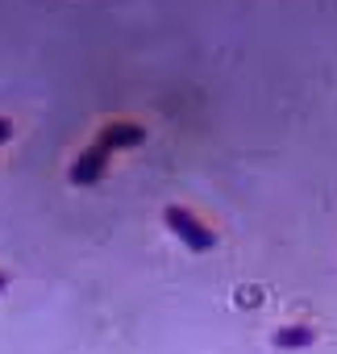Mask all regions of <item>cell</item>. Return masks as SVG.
Segmentation results:
<instances>
[{
  "instance_id": "1",
  "label": "cell",
  "mask_w": 337,
  "mask_h": 354,
  "mask_svg": "<svg viewBox=\"0 0 337 354\" xmlns=\"http://www.w3.org/2000/svg\"><path fill=\"white\" fill-rule=\"evenodd\" d=\"M162 221H166V230H171L188 250H196V254H204V250L217 246V234H213L192 209H184V205H166V209H162Z\"/></svg>"
},
{
  "instance_id": "2",
  "label": "cell",
  "mask_w": 337,
  "mask_h": 354,
  "mask_svg": "<svg viewBox=\"0 0 337 354\" xmlns=\"http://www.w3.org/2000/svg\"><path fill=\"white\" fill-rule=\"evenodd\" d=\"M108 171V150L104 146H88V150H79L75 154V162H71V184H79V188H88V184H96L100 175Z\"/></svg>"
},
{
  "instance_id": "3",
  "label": "cell",
  "mask_w": 337,
  "mask_h": 354,
  "mask_svg": "<svg viewBox=\"0 0 337 354\" xmlns=\"http://www.w3.org/2000/svg\"><path fill=\"white\" fill-rule=\"evenodd\" d=\"M146 138V129L137 125V121H108L100 133H96V146H104L108 154L113 150H125V146H137Z\"/></svg>"
},
{
  "instance_id": "4",
  "label": "cell",
  "mask_w": 337,
  "mask_h": 354,
  "mask_svg": "<svg viewBox=\"0 0 337 354\" xmlns=\"http://www.w3.org/2000/svg\"><path fill=\"white\" fill-rule=\"evenodd\" d=\"M271 342H275L279 350H308V346L316 342V333H312V325L300 321V325H279Z\"/></svg>"
},
{
  "instance_id": "5",
  "label": "cell",
  "mask_w": 337,
  "mask_h": 354,
  "mask_svg": "<svg viewBox=\"0 0 337 354\" xmlns=\"http://www.w3.org/2000/svg\"><path fill=\"white\" fill-rule=\"evenodd\" d=\"M9 138H13V121H9V117H0V146H5Z\"/></svg>"
},
{
  "instance_id": "6",
  "label": "cell",
  "mask_w": 337,
  "mask_h": 354,
  "mask_svg": "<svg viewBox=\"0 0 337 354\" xmlns=\"http://www.w3.org/2000/svg\"><path fill=\"white\" fill-rule=\"evenodd\" d=\"M5 288H9V275H5V271H0V292H5Z\"/></svg>"
}]
</instances>
